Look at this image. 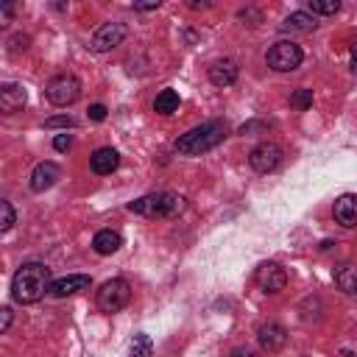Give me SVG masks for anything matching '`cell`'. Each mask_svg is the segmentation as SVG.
I'll return each instance as SVG.
<instances>
[{
    "label": "cell",
    "instance_id": "obj_1",
    "mask_svg": "<svg viewBox=\"0 0 357 357\" xmlns=\"http://www.w3.org/2000/svg\"><path fill=\"white\" fill-rule=\"evenodd\" d=\"M50 271L42 262H25L17 268L14 279H11V296L20 304H33L39 301L45 293H50Z\"/></svg>",
    "mask_w": 357,
    "mask_h": 357
},
{
    "label": "cell",
    "instance_id": "obj_2",
    "mask_svg": "<svg viewBox=\"0 0 357 357\" xmlns=\"http://www.w3.org/2000/svg\"><path fill=\"white\" fill-rule=\"evenodd\" d=\"M226 139V123L220 120H206L190 131H184L178 139H176V151L184 153V156H201L206 151H212L215 145H220Z\"/></svg>",
    "mask_w": 357,
    "mask_h": 357
},
{
    "label": "cell",
    "instance_id": "obj_3",
    "mask_svg": "<svg viewBox=\"0 0 357 357\" xmlns=\"http://www.w3.org/2000/svg\"><path fill=\"white\" fill-rule=\"evenodd\" d=\"M128 209L134 215H142V218H170V215H178L184 209V204L173 192H151V195L131 201Z\"/></svg>",
    "mask_w": 357,
    "mask_h": 357
},
{
    "label": "cell",
    "instance_id": "obj_4",
    "mask_svg": "<svg viewBox=\"0 0 357 357\" xmlns=\"http://www.w3.org/2000/svg\"><path fill=\"white\" fill-rule=\"evenodd\" d=\"M45 95L53 106H73L81 98V81L73 73H59L45 84Z\"/></svg>",
    "mask_w": 357,
    "mask_h": 357
},
{
    "label": "cell",
    "instance_id": "obj_5",
    "mask_svg": "<svg viewBox=\"0 0 357 357\" xmlns=\"http://www.w3.org/2000/svg\"><path fill=\"white\" fill-rule=\"evenodd\" d=\"M301 59H304L301 47H298L296 42H287V39L273 42V45L268 47V53H265L268 67L276 70V73H290V70H296V67L301 64Z\"/></svg>",
    "mask_w": 357,
    "mask_h": 357
},
{
    "label": "cell",
    "instance_id": "obj_6",
    "mask_svg": "<svg viewBox=\"0 0 357 357\" xmlns=\"http://www.w3.org/2000/svg\"><path fill=\"white\" fill-rule=\"evenodd\" d=\"M131 301V284L126 279H109L98 290V307L103 312H120Z\"/></svg>",
    "mask_w": 357,
    "mask_h": 357
},
{
    "label": "cell",
    "instance_id": "obj_7",
    "mask_svg": "<svg viewBox=\"0 0 357 357\" xmlns=\"http://www.w3.org/2000/svg\"><path fill=\"white\" fill-rule=\"evenodd\" d=\"M126 33H128V28H126L123 22H103V25H100V28L92 33V39H89V47H92L95 53H106V50H114L117 45H123Z\"/></svg>",
    "mask_w": 357,
    "mask_h": 357
},
{
    "label": "cell",
    "instance_id": "obj_8",
    "mask_svg": "<svg viewBox=\"0 0 357 357\" xmlns=\"http://www.w3.org/2000/svg\"><path fill=\"white\" fill-rule=\"evenodd\" d=\"M282 162V148L276 142H259L251 153H248V165L257 170V173H271L276 170Z\"/></svg>",
    "mask_w": 357,
    "mask_h": 357
},
{
    "label": "cell",
    "instance_id": "obj_9",
    "mask_svg": "<svg viewBox=\"0 0 357 357\" xmlns=\"http://www.w3.org/2000/svg\"><path fill=\"white\" fill-rule=\"evenodd\" d=\"M254 279H257L259 290H265V293H282L287 287V273H284V268L279 262H262L257 268Z\"/></svg>",
    "mask_w": 357,
    "mask_h": 357
},
{
    "label": "cell",
    "instance_id": "obj_10",
    "mask_svg": "<svg viewBox=\"0 0 357 357\" xmlns=\"http://www.w3.org/2000/svg\"><path fill=\"white\" fill-rule=\"evenodd\" d=\"M257 343H259L262 351L276 354V351H282V349L287 346V329H284L282 324L268 321V324H262V326L257 329Z\"/></svg>",
    "mask_w": 357,
    "mask_h": 357
},
{
    "label": "cell",
    "instance_id": "obj_11",
    "mask_svg": "<svg viewBox=\"0 0 357 357\" xmlns=\"http://www.w3.org/2000/svg\"><path fill=\"white\" fill-rule=\"evenodd\" d=\"M59 178H61V170H59L56 162H39V165L33 167V173H31V190H33V192H45V190H50Z\"/></svg>",
    "mask_w": 357,
    "mask_h": 357
},
{
    "label": "cell",
    "instance_id": "obj_12",
    "mask_svg": "<svg viewBox=\"0 0 357 357\" xmlns=\"http://www.w3.org/2000/svg\"><path fill=\"white\" fill-rule=\"evenodd\" d=\"M332 215L343 229H354L357 226V195H351V192L340 195L332 206Z\"/></svg>",
    "mask_w": 357,
    "mask_h": 357
},
{
    "label": "cell",
    "instance_id": "obj_13",
    "mask_svg": "<svg viewBox=\"0 0 357 357\" xmlns=\"http://www.w3.org/2000/svg\"><path fill=\"white\" fill-rule=\"evenodd\" d=\"M89 284H92V279H89L86 273H70V276L56 279V282L50 284V293H53L56 298H64V296H73V293H78V290H86Z\"/></svg>",
    "mask_w": 357,
    "mask_h": 357
},
{
    "label": "cell",
    "instance_id": "obj_14",
    "mask_svg": "<svg viewBox=\"0 0 357 357\" xmlns=\"http://www.w3.org/2000/svg\"><path fill=\"white\" fill-rule=\"evenodd\" d=\"M120 165V153L114 148H98L92 156H89V167L98 173V176H109L114 173Z\"/></svg>",
    "mask_w": 357,
    "mask_h": 357
},
{
    "label": "cell",
    "instance_id": "obj_15",
    "mask_svg": "<svg viewBox=\"0 0 357 357\" xmlns=\"http://www.w3.org/2000/svg\"><path fill=\"white\" fill-rule=\"evenodd\" d=\"M209 81L215 86H231L237 81V64L231 59H218L212 67H209Z\"/></svg>",
    "mask_w": 357,
    "mask_h": 357
},
{
    "label": "cell",
    "instance_id": "obj_16",
    "mask_svg": "<svg viewBox=\"0 0 357 357\" xmlns=\"http://www.w3.org/2000/svg\"><path fill=\"white\" fill-rule=\"evenodd\" d=\"M25 100H28V95L20 84H3V89H0V109L3 112H8V114L20 112L25 106Z\"/></svg>",
    "mask_w": 357,
    "mask_h": 357
},
{
    "label": "cell",
    "instance_id": "obj_17",
    "mask_svg": "<svg viewBox=\"0 0 357 357\" xmlns=\"http://www.w3.org/2000/svg\"><path fill=\"white\" fill-rule=\"evenodd\" d=\"M120 245H123V237H120V231H114V229H100V231L92 237V248H95L100 257L114 254Z\"/></svg>",
    "mask_w": 357,
    "mask_h": 357
},
{
    "label": "cell",
    "instance_id": "obj_18",
    "mask_svg": "<svg viewBox=\"0 0 357 357\" xmlns=\"http://www.w3.org/2000/svg\"><path fill=\"white\" fill-rule=\"evenodd\" d=\"M335 284L349 293V296H357V265L354 262H346L340 268H335Z\"/></svg>",
    "mask_w": 357,
    "mask_h": 357
},
{
    "label": "cell",
    "instance_id": "obj_19",
    "mask_svg": "<svg viewBox=\"0 0 357 357\" xmlns=\"http://www.w3.org/2000/svg\"><path fill=\"white\" fill-rule=\"evenodd\" d=\"M315 17L312 14H307V11H293L284 22H282V28L284 31H298V33H307V31H315Z\"/></svg>",
    "mask_w": 357,
    "mask_h": 357
},
{
    "label": "cell",
    "instance_id": "obj_20",
    "mask_svg": "<svg viewBox=\"0 0 357 357\" xmlns=\"http://www.w3.org/2000/svg\"><path fill=\"white\" fill-rule=\"evenodd\" d=\"M178 103H181V98H178L176 89H162V92L156 95V100H153V112H159V114H173V112H178Z\"/></svg>",
    "mask_w": 357,
    "mask_h": 357
},
{
    "label": "cell",
    "instance_id": "obj_21",
    "mask_svg": "<svg viewBox=\"0 0 357 357\" xmlns=\"http://www.w3.org/2000/svg\"><path fill=\"white\" fill-rule=\"evenodd\" d=\"M151 354H153L151 337H148L145 332L134 335V340H131V346H128V357H151Z\"/></svg>",
    "mask_w": 357,
    "mask_h": 357
},
{
    "label": "cell",
    "instance_id": "obj_22",
    "mask_svg": "<svg viewBox=\"0 0 357 357\" xmlns=\"http://www.w3.org/2000/svg\"><path fill=\"white\" fill-rule=\"evenodd\" d=\"M307 8L312 11V17L315 14H335V11H340V3L337 0H310Z\"/></svg>",
    "mask_w": 357,
    "mask_h": 357
},
{
    "label": "cell",
    "instance_id": "obj_23",
    "mask_svg": "<svg viewBox=\"0 0 357 357\" xmlns=\"http://www.w3.org/2000/svg\"><path fill=\"white\" fill-rule=\"evenodd\" d=\"M290 106L298 109V112L310 109V106H312V89H296V92L290 95Z\"/></svg>",
    "mask_w": 357,
    "mask_h": 357
},
{
    "label": "cell",
    "instance_id": "obj_24",
    "mask_svg": "<svg viewBox=\"0 0 357 357\" xmlns=\"http://www.w3.org/2000/svg\"><path fill=\"white\" fill-rule=\"evenodd\" d=\"M14 223H17V215H14L11 201H0V231H8Z\"/></svg>",
    "mask_w": 357,
    "mask_h": 357
},
{
    "label": "cell",
    "instance_id": "obj_25",
    "mask_svg": "<svg viewBox=\"0 0 357 357\" xmlns=\"http://www.w3.org/2000/svg\"><path fill=\"white\" fill-rule=\"evenodd\" d=\"M75 120L70 114H59V117H47L45 120V128H73Z\"/></svg>",
    "mask_w": 357,
    "mask_h": 357
},
{
    "label": "cell",
    "instance_id": "obj_26",
    "mask_svg": "<svg viewBox=\"0 0 357 357\" xmlns=\"http://www.w3.org/2000/svg\"><path fill=\"white\" fill-rule=\"evenodd\" d=\"M86 114H89V120H95V123H100V120H106V106H103V103H92Z\"/></svg>",
    "mask_w": 357,
    "mask_h": 357
},
{
    "label": "cell",
    "instance_id": "obj_27",
    "mask_svg": "<svg viewBox=\"0 0 357 357\" xmlns=\"http://www.w3.org/2000/svg\"><path fill=\"white\" fill-rule=\"evenodd\" d=\"M70 145H73V139H70V134H59V137L53 139V148H56V151H67Z\"/></svg>",
    "mask_w": 357,
    "mask_h": 357
},
{
    "label": "cell",
    "instance_id": "obj_28",
    "mask_svg": "<svg viewBox=\"0 0 357 357\" xmlns=\"http://www.w3.org/2000/svg\"><path fill=\"white\" fill-rule=\"evenodd\" d=\"M8 326H11V310H8V307H3V310H0V332L6 335V332H8Z\"/></svg>",
    "mask_w": 357,
    "mask_h": 357
},
{
    "label": "cell",
    "instance_id": "obj_29",
    "mask_svg": "<svg viewBox=\"0 0 357 357\" xmlns=\"http://www.w3.org/2000/svg\"><path fill=\"white\" fill-rule=\"evenodd\" d=\"M159 8V0H148V3H134V11H153Z\"/></svg>",
    "mask_w": 357,
    "mask_h": 357
},
{
    "label": "cell",
    "instance_id": "obj_30",
    "mask_svg": "<svg viewBox=\"0 0 357 357\" xmlns=\"http://www.w3.org/2000/svg\"><path fill=\"white\" fill-rule=\"evenodd\" d=\"M231 357H257L254 351H248V349H234L231 351Z\"/></svg>",
    "mask_w": 357,
    "mask_h": 357
},
{
    "label": "cell",
    "instance_id": "obj_31",
    "mask_svg": "<svg viewBox=\"0 0 357 357\" xmlns=\"http://www.w3.org/2000/svg\"><path fill=\"white\" fill-rule=\"evenodd\" d=\"M209 6H212V3H206V0H204V3H198V0H192V3H190V8H195V11H198V8H209Z\"/></svg>",
    "mask_w": 357,
    "mask_h": 357
},
{
    "label": "cell",
    "instance_id": "obj_32",
    "mask_svg": "<svg viewBox=\"0 0 357 357\" xmlns=\"http://www.w3.org/2000/svg\"><path fill=\"white\" fill-rule=\"evenodd\" d=\"M354 59H357V42L351 45V61H354Z\"/></svg>",
    "mask_w": 357,
    "mask_h": 357
},
{
    "label": "cell",
    "instance_id": "obj_33",
    "mask_svg": "<svg viewBox=\"0 0 357 357\" xmlns=\"http://www.w3.org/2000/svg\"><path fill=\"white\" fill-rule=\"evenodd\" d=\"M351 67H354V70H357V59H354V61H351Z\"/></svg>",
    "mask_w": 357,
    "mask_h": 357
}]
</instances>
